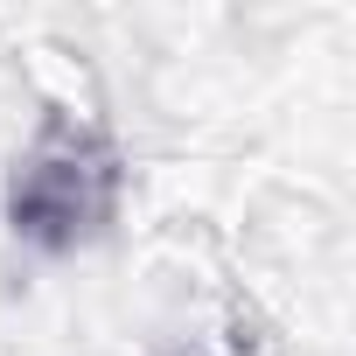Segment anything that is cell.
<instances>
[{
    "mask_svg": "<svg viewBox=\"0 0 356 356\" xmlns=\"http://www.w3.org/2000/svg\"><path fill=\"white\" fill-rule=\"evenodd\" d=\"M63 147H70V126H49V140L29 154L22 182H15V231H29L42 245H70L77 231H91L112 210V154L77 161V175H63Z\"/></svg>",
    "mask_w": 356,
    "mask_h": 356,
    "instance_id": "cell-1",
    "label": "cell"
}]
</instances>
